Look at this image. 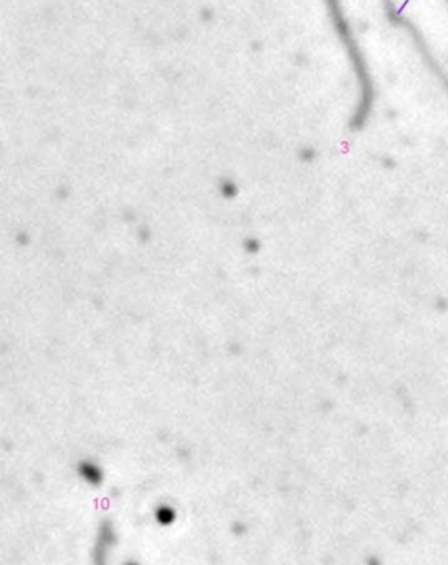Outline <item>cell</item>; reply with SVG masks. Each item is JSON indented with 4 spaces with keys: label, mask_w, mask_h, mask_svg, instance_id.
I'll return each instance as SVG.
<instances>
[{
    "label": "cell",
    "mask_w": 448,
    "mask_h": 565,
    "mask_svg": "<svg viewBox=\"0 0 448 565\" xmlns=\"http://www.w3.org/2000/svg\"><path fill=\"white\" fill-rule=\"evenodd\" d=\"M326 7H328V15L331 18L334 30H336L344 48H346L349 61H351L352 70H354L356 73L357 83H359L361 98H359V105H357L356 114L352 117V126L359 128V126H362L367 121V117H369L372 111V105H374V96H375L369 63H367L364 51L361 50L354 34H352V28L349 25L346 15H344L341 0H326Z\"/></svg>",
    "instance_id": "6da1fadb"
},
{
    "label": "cell",
    "mask_w": 448,
    "mask_h": 565,
    "mask_svg": "<svg viewBox=\"0 0 448 565\" xmlns=\"http://www.w3.org/2000/svg\"><path fill=\"white\" fill-rule=\"evenodd\" d=\"M382 5H384V15L389 20L390 25L402 28V30H405L410 35V40H412L415 50L420 55L422 61L425 63V67L428 68V71L437 78V81L440 83L442 88L448 93V74L445 71V68L440 65V61L437 60L435 53L432 51V46L427 41L425 35L422 34L420 27L399 10V7L395 5V0H382Z\"/></svg>",
    "instance_id": "7a4b0ae2"
},
{
    "label": "cell",
    "mask_w": 448,
    "mask_h": 565,
    "mask_svg": "<svg viewBox=\"0 0 448 565\" xmlns=\"http://www.w3.org/2000/svg\"><path fill=\"white\" fill-rule=\"evenodd\" d=\"M445 2H447V5H448V0H445Z\"/></svg>",
    "instance_id": "3957f363"
}]
</instances>
